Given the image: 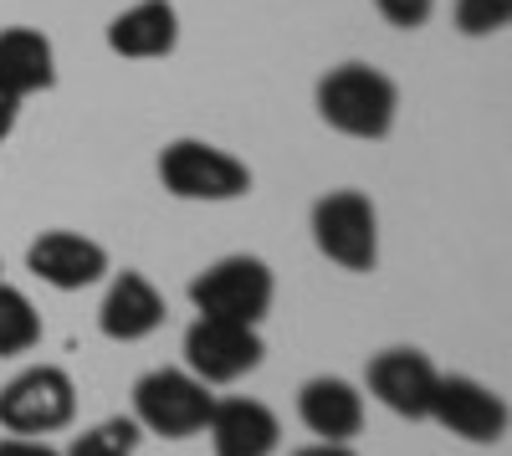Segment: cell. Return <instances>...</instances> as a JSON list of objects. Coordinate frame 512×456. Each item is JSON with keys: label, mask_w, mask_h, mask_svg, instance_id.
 I'll use <instances>...</instances> for the list:
<instances>
[{"label": "cell", "mask_w": 512, "mask_h": 456, "mask_svg": "<svg viewBox=\"0 0 512 456\" xmlns=\"http://www.w3.org/2000/svg\"><path fill=\"white\" fill-rule=\"evenodd\" d=\"M313 246L344 272H374L379 262V216L364 190H328L313 205Z\"/></svg>", "instance_id": "8992f818"}, {"label": "cell", "mask_w": 512, "mask_h": 456, "mask_svg": "<svg viewBox=\"0 0 512 456\" xmlns=\"http://www.w3.org/2000/svg\"><path fill=\"white\" fill-rule=\"evenodd\" d=\"M0 456H62V451L47 446V441H36V436H6L0 441Z\"/></svg>", "instance_id": "ffe728a7"}, {"label": "cell", "mask_w": 512, "mask_h": 456, "mask_svg": "<svg viewBox=\"0 0 512 456\" xmlns=\"http://www.w3.org/2000/svg\"><path fill=\"white\" fill-rule=\"evenodd\" d=\"M205 436H210L216 456H272L282 446V421L272 405L231 395V400H216V410L205 421Z\"/></svg>", "instance_id": "8fae6325"}, {"label": "cell", "mask_w": 512, "mask_h": 456, "mask_svg": "<svg viewBox=\"0 0 512 456\" xmlns=\"http://www.w3.org/2000/svg\"><path fill=\"white\" fill-rule=\"evenodd\" d=\"M98 328H103V339L113 344H139L149 334H159L164 328V298H159V287L144 277V272H118L108 282V298L98 308Z\"/></svg>", "instance_id": "7c38bea8"}, {"label": "cell", "mask_w": 512, "mask_h": 456, "mask_svg": "<svg viewBox=\"0 0 512 456\" xmlns=\"http://www.w3.org/2000/svg\"><path fill=\"white\" fill-rule=\"evenodd\" d=\"M139 441H144V431L134 416H108V421L88 426L82 436H72V446L62 456H134Z\"/></svg>", "instance_id": "e0dca14e"}, {"label": "cell", "mask_w": 512, "mask_h": 456, "mask_svg": "<svg viewBox=\"0 0 512 456\" xmlns=\"http://www.w3.org/2000/svg\"><path fill=\"white\" fill-rule=\"evenodd\" d=\"M374 11L390 21V26H400V31H415V26L431 21L436 0H374Z\"/></svg>", "instance_id": "d6986e66"}, {"label": "cell", "mask_w": 512, "mask_h": 456, "mask_svg": "<svg viewBox=\"0 0 512 456\" xmlns=\"http://www.w3.org/2000/svg\"><path fill=\"white\" fill-rule=\"evenodd\" d=\"M190 303H195L200 318H226V323L262 328V318L277 303V277L262 257H221L200 277H190Z\"/></svg>", "instance_id": "7a4b0ae2"}, {"label": "cell", "mask_w": 512, "mask_h": 456, "mask_svg": "<svg viewBox=\"0 0 512 456\" xmlns=\"http://www.w3.org/2000/svg\"><path fill=\"white\" fill-rule=\"evenodd\" d=\"M425 421L446 426L451 436L472 441V446H497L507 436V400L472 375H441Z\"/></svg>", "instance_id": "ba28073f"}, {"label": "cell", "mask_w": 512, "mask_h": 456, "mask_svg": "<svg viewBox=\"0 0 512 456\" xmlns=\"http://www.w3.org/2000/svg\"><path fill=\"white\" fill-rule=\"evenodd\" d=\"M77 421V385L67 369L36 364L0 385V431L6 436H52Z\"/></svg>", "instance_id": "3957f363"}, {"label": "cell", "mask_w": 512, "mask_h": 456, "mask_svg": "<svg viewBox=\"0 0 512 456\" xmlns=\"http://www.w3.org/2000/svg\"><path fill=\"white\" fill-rule=\"evenodd\" d=\"M297 421L318 441H354L364 431V395L338 375H318L297 390Z\"/></svg>", "instance_id": "4fadbf2b"}, {"label": "cell", "mask_w": 512, "mask_h": 456, "mask_svg": "<svg viewBox=\"0 0 512 456\" xmlns=\"http://www.w3.org/2000/svg\"><path fill=\"white\" fill-rule=\"evenodd\" d=\"M57 82V52L36 26H6L0 31V88L21 103L31 93H47Z\"/></svg>", "instance_id": "9a60e30c"}, {"label": "cell", "mask_w": 512, "mask_h": 456, "mask_svg": "<svg viewBox=\"0 0 512 456\" xmlns=\"http://www.w3.org/2000/svg\"><path fill=\"white\" fill-rule=\"evenodd\" d=\"M318 113L328 129L349 139H384L395 129L400 88L369 62H344L318 82Z\"/></svg>", "instance_id": "6da1fadb"}, {"label": "cell", "mask_w": 512, "mask_h": 456, "mask_svg": "<svg viewBox=\"0 0 512 456\" xmlns=\"http://www.w3.org/2000/svg\"><path fill=\"white\" fill-rule=\"evenodd\" d=\"M16 118H21V98L0 88V144H6L16 134Z\"/></svg>", "instance_id": "44dd1931"}, {"label": "cell", "mask_w": 512, "mask_h": 456, "mask_svg": "<svg viewBox=\"0 0 512 456\" xmlns=\"http://www.w3.org/2000/svg\"><path fill=\"white\" fill-rule=\"evenodd\" d=\"M436 380H441V369L431 364V354H420V349H384L364 369L369 395L384 410H395L400 421H425V416H431Z\"/></svg>", "instance_id": "9c48e42d"}, {"label": "cell", "mask_w": 512, "mask_h": 456, "mask_svg": "<svg viewBox=\"0 0 512 456\" xmlns=\"http://www.w3.org/2000/svg\"><path fill=\"white\" fill-rule=\"evenodd\" d=\"M159 180L169 195H180V200H205V205H221V200H241L251 190V170L216 149V144H205V139H175V144H164L159 154Z\"/></svg>", "instance_id": "5b68a950"}, {"label": "cell", "mask_w": 512, "mask_h": 456, "mask_svg": "<svg viewBox=\"0 0 512 456\" xmlns=\"http://www.w3.org/2000/svg\"><path fill=\"white\" fill-rule=\"evenodd\" d=\"M210 410H216V395L210 385H200L190 369H149V375L134 385V421L149 436L164 441H190L205 431Z\"/></svg>", "instance_id": "277c9868"}, {"label": "cell", "mask_w": 512, "mask_h": 456, "mask_svg": "<svg viewBox=\"0 0 512 456\" xmlns=\"http://www.w3.org/2000/svg\"><path fill=\"white\" fill-rule=\"evenodd\" d=\"M180 41V16L169 0H139L108 21V52L118 57H134V62H149V57H169Z\"/></svg>", "instance_id": "5bb4252c"}, {"label": "cell", "mask_w": 512, "mask_h": 456, "mask_svg": "<svg viewBox=\"0 0 512 456\" xmlns=\"http://www.w3.org/2000/svg\"><path fill=\"white\" fill-rule=\"evenodd\" d=\"M512 21V0H456V26L466 36H497Z\"/></svg>", "instance_id": "ac0fdd59"}, {"label": "cell", "mask_w": 512, "mask_h": 456, "mask_svg": "<svg viewBox=\"0 0 512 456\" xmlns=\"http://www.w3.org/2000/svg\"><path fill=\"white\" fill-rule=\"evenodd\" d=\"M26 267L57 293H82V287L108 277V252L82 231H41L26 246Z\"/></svg>", "instance_id": "30bf717a"}, {"label": "cell", "mask_w": 512, "mask_h": 456, "mask_svg": "<svg viewBox=\"0 0 512 456\" xmlns=\"http://www.w3.org/2000/svg\"><path fill=\"white\" fill-rule=\"evenodd\" d=\"M267 359V344L251 323L195 318L185 328V369L200 385H236Z\"/></svg>", "instance_id": "52a82bcc"}, {"label": "cell", "mask_w": 512, "mask_h": 456, "mask_svg": "<svg viewBox=\"0 0 512 456\" xmlns=\"http://www.w3.org/2000/svg\"><path fill=\"white\" fill-rule=\"evenodd\" d=\"M292 456H354V446L349 441H313V446L292 451Z\"/></svg>", "instance_id": "7402d4cb"}, {"label": "cell", "mask_w": 512, "mask_h": 456, "mask_svg": "<svg viewBox=\"0 0 512 456\" xmlns=\"http://www.w3.org/2000/svg\"><path fill=\"white\" fill-rule=\"evenodd\" d=\"M36 344H41V313H36V303L21 293V287L0 282V359L31 354Z\"/></svg>", "instance_id": "2e32d148"}]
</instances>
